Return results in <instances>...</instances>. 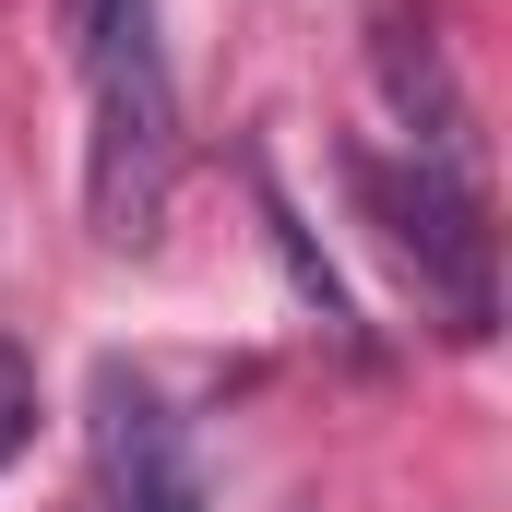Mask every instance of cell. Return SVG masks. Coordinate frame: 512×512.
I'll list each match as a JSON object with an SVG mask.
<instances>
[{
	"mask_svg": "<svg viewBox=\"0 0 512 512\" xmlns=\"http://www.w3.org/2000/svg\"><path fill=\"white\" fill-rule=\"evenodd\" d=\"M370 72H382L393 120H405V155L477 179V108H465V84H453V60H441L429 0H382V12H370Z\"/></svg>",
	"mask_w": 512,
	"mask_h": 512,
	"instance_id": "obj_3",
	"label": "cell"
},
{
	"mask_svg": "<svg viewBox=\"0 0 512 512\" xmlns=\"http://www.w3.org/2000/svg\"><path fill=\"white\" fill-rule=\"evenodd\" d=\"M346 191H358V215L382 227V251L417 274V298L441 310V334H453V346H489V322H501V251H489L477 179H453V167H429V155L346 143Z\"/></svg>",
	"mask_w": 512,
	"mask_h": 512,
	"instance_id": "obj_1",
	"label": "cell"
},
{
	"mask_svg": "<svg viewBox=\"0 0 512 512\" xmlns=\"http://www.w3.org/2000/svg\"><path fill=\"white\" fill-rule=\"evenodd\" d=\"M96 24V143H84V215L96 239H155L167 191H179V96L155 60V12L143 0H84Z\"/></svg>",
	"mask_w": 512,
	"mask_h": 512,
	"instance_id": "obj_2",
	"label": "cell"
},
{
	"mask_svg": "<svg viewBox=\"0 0 512 512\" xmlns=\"http://www.w3.org/2000/svg\"><path fill=\"white\" fill-rule=\"evenodd\" d=\"M96 489H108V512H203V477H191L179 417L155 405V382H131V370H96Z\"/></svg>",
	"mask_w": 512,
	"mask_h": 512,
	"instance_id": "obj_4",
	"label": "cell"
},
{
	"mask_svg": "<svg viewBox=\"0 0 512 512\" xmlns=\"http://www.w3.org/2000/svg\"><path fill=\"white\" fill-rule=\"evenodd\" d=\"M24 441H36V358L0 334V465H12Z\"/></svg>",
	"mask_w": 512,
	"mask_h": 512,
	"instance_id": "obj_5",
	"label": "cell"
}]
</instances>
